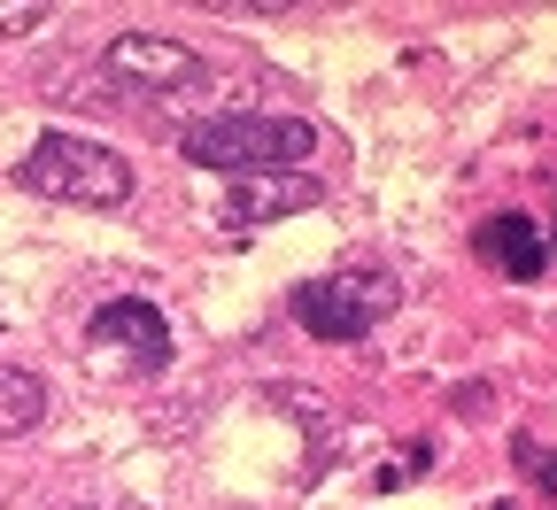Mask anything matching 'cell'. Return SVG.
<instances>
[{"label": "cell", "instance_id": "1", "mask_svg": "<svg viewBox=\"0 0 557 510\" xmlns=\"http://www.w3.org/2000/svg\"><path fill=\"white\" fill-rule=\"evenodd\" d=\"M16 178L32 194H47V201H78V209H116L132 194V163L116 148H101V139H78V132L32 139V156H24Z\"/></svg>", "mask_w": 557, "mask_h": 510}, {"label": "cell", "instance_id": "4", "mask_svg": "<svg viewBox=\"0 0 557 510\" xmlns=\"http://www.w3.org/2000/svg\"><path fill=\"white\" fill-rule=\"evenodd\" d=\"M101 70L132 94H178V86H201V54L186 39H156V32H124L109 39Z\"/></svg>", "mask_w": 557, "mask_h": 510}, {"label": "cell", "instance_id": "2", "mask_svg": "<svg viewBox=\"0 0 557 510\" xmlns=\"http://www.w3.org/2000/svg\"><path fill=\"white\" fill-rule=\"evenodd\" d=\"M178 148L201 163V171H233V178H256V171H278V163H302L318 148V132L302 116H209L194 124Z\"/></svg>", "mask_w": 557, "mask_h": 510}, {"label": "cell", "instance_id": "5", "mask_svg": "<svg viewBox=\"0 0 557 510\" xmlns=\"http://www.w3.org/2000/svg\"><path fill=\"white\" fill-rule=\"evenodd\" d=\"M310 201H318V178H302V171H256V178L225 186V216H233V225H271V216L310 209Z\"/></svg>", "mask_w": 557, "mask_h": 510}, {"label": "cell", "instance_id": "11", "mask_svg": "<svg viewBox=\"0 0 557 510\" xmlns=\"http://www.w3.org/2000/svg\"><path fill=\"white\" fill-rule=\"evenodd\" d=\"M70 510H86V502H70Z\"/></svg>", "mask_w": 557, "mask_h": 510}, {"label": "cell", "instance_id": "6", "mask_svg": "<svg viewBox=\"0 0 557 510\" xmlns=\"http://www.w3.org/2000/svg\"><path fill=\"white\" fill-rule=\"evenodd\" d=\"M372 310H380V302H364L357 286H333V278H318V286H302V295H295V318H302L318 340H357V333L372 325Z\"/></svg>", "mask_w": 557, "mask_h": 510}, {"label": "cell", "instance_id": "7", "mask_svg": "<svg viewBox=\"0 0 557 510\" xmlns=\"http://www.w3.org/2000/svg\"><path fill=\"white\" fill-rule=\"evenodd\" d=\"M472 248H480V263H496L504 278H534L542 271V240H534L527 216H487V225L472 233Z\"/></svg>", "mask_w": 557, "mask_h": 510}, {"label": "cell", "instance_id": "10", "mask_svg": "<svg viewBox=\"0 0 557 510\" xmlns=\"http://www.w3.org/2000/svg\"><path fill=\"white\" fill-rule=\"evenodd\" d=\"M0 325H9V310H0Z\"/></svg>", "mask_w": 557, "mask_h": 510}, {"label": "cell", "instance_id": "3", "mask_svg": "<svg viewBox=\"0 0 557 510\" xmlns=\"http://www.w3.org/2000/svg\"><path fill=\"white\" fill-rule=\"evenodd\" d=\"M86 348L109 356L116 372L148 380V372H163V363H171V325L156 318V302H101L94 325H86Z\"/></svg>", "mask_w": 557, "mask_h": 510}, {"label": "cell", "instance_id": "8", "mask_svg": "<svg viewBox=\"0 0 557 510\" xmlns=\"http://www.w3.org/2000/svg\"><path fill=\"white\" fill-rule=\"evenodd\" d=\"M47 418V387L24 363H0V441H24V433Z\"/></svg>", "mask_w": 557, "mask_h": 510}, {"label": "cell", "instance_id": "9", "mask_svg": "<svg viewBox=\"0 0 557 510\" xmlns=\"http://www.w3.org/2000/svg\"><path fill=\"white\" fill-rule=\"evenodd\" d=\"M39 24H47L39 0H9V9H0V39H24V32H39Z\"/></svg>", "mask_w": 557, "mask_h": 510}]
</instances>
